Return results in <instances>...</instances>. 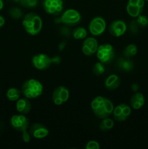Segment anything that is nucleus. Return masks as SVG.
I'll return each mask as SVG.
<instances>
[{"label": "nucleus", "instance_id": "obj_1", "mask_svg": "<svg viewBox=\"0 0 148 149\" xmlns=\"http://www.w3.org/2000/svg\"><path fill=\"white\" fill-rule=\"evenodd\" d=\"M93 113L100 119L107 118L113 114L114 106L110 100L102 96H97L91 103Z\"/></svg>", "mask_w": 148, "mask_h": 149}, {"label": "nucleus", "instance_id": "obj_2", "mask_svg": "<svg viewBox=\"0 0 148 149\" xmlns=\"http://www.w3.org/2000/svg\"><path fill=\"white\" fill-rule=\"evenodd\" d=\"M23 26L25 30L32 36H36L40 33L43 23L40 16L34 13H29L23 17Z\"/></svg>", "mask_w": 148, "mask_h": 149}, {"label": "nucleus", "instance_id": "obj_3", "mask_svg": "<svg viewBox=\"0 0 148 149\" xmlns=\"http://www.w3.org/2000/svg\"><path fill=\"white\" fill-rule=\"evenodd\" d=\"M44 87L41 83L35 79H30L23 83L22 94L28 99L36 98L43 93Z\"/></svg>", "mask_w": 148, "mask_h": 149}, {"label": "nucleus", "instance_id": "obj_4", "mask_svg": "<svg viewBox=\"0 0 148 149\" xmlns=\"http://www.w3.org/2000/svg\"><path fill=\"white\" fill-rule=\"evenodd\" d=\"M97 57L102 63H110L115 58V50L110 44H103L98 47L97 50Z\"/></svg>", "mask_w": 148, "mask_h": 149}, {"label": "nucleus", "instance_id": "obj_5", "mask_svg": "<svg viewBox=\"0 0 148 149\" xmlns=\"http://www.w3.org/2000/svg\"><path fill=\"white\" fill-rule=\"evenodd\" d=\"M81 14L74 9H68L63 12L59 17V21L68 26H73L81 22Z\"/></svg>", "mask_w": 148, "mask_h": 149}, {"label": "nucleus", "instance_id": "obj_6", "mask_svg": "<svg viewBox=\"0 0 148 149\" xmlns=\"http://www.w3.org/2000/svg\"><path fill=\"white\" fill-rule=\"evenodd\" d=\"M42 4L45 12L52 15H58L63 10L62 0H43Z\"/></svg>", "mask_w": 148, "mask_h": 149}, {"label": "nucleus", "instance_id": "obj_7", "mask_svg": "<svg viewBox=\"0 0 148 149\" xmlns=\"http://www.w3.org/2000/svg\"><path fill=\"white\" fill-rule=\"evenodd\" d=\"M69 90L65 86H59L55 89L52 95L53 103L57 106H60L69 99Z\"/></svg>", "mask_w": 148, "mask_h": 149}, {"label": "nucleus", "instance_id": "obj_8", "mask_svg": "<svg viewBox=\"0 0 148 149\" xmlns=\"http://www.w3.org/2000/svg\"><path fill=\"white\" fill-rule=\"evenodd\" d=\"M106 29L105 20L103 17L97 16L94 17L90 21L89 25V30L94 36H100L104 33Z\"/></svg>", "mask_w": 148, "mask_h": 149}, {"label": "nucleus", "instance_id": "obj_9", "mask_svg": "<svg viewBox=\"0 0 148 149\" xmlns=\"http://www.w3.org/2000/svg\"><path fill=\"white\" fill-rule=\"evenodd\" d=\"M52 63V59L46 54H37L32 58V64L38 70L47 69Z\"/></svg>", "mask_w": 148, "mask_h": 149}, {"label": "nucleus", "instance_id": "obj_10", "mask_svg": "<svg viewBox=\"0 0 148 149\" xmlns=\"http://www.w3.org/2000/svg\"><path fill=\"white\" fill-rule=\"evenodd\" d=\"M131 113V107L125 103H121L114 108L113 111V118L117 122H124Z\"/></svg>", "mask_w": 148, "mask_h": 149}, {"label": "nucleus", "instance_id": "obj_11", "mask_svg": "<svg viewBox=\"0 0 148 149\" xmlns=\"http://www.w3.org/2000/svg\"><path fill=\"white\" fill-rule=\"evenodd\" d=\"M12 127L19 132L27 130L29 127L28 119L24 114L13 115L10 119Z\"/></svg>", "mask_w": 148, "mask_h": 149}, {"label": "nucleus", "instance_id": "obj_12", "mask_svg": "<svg viewBox=\"0 0 148 149\" xmlns=\"http://www.w3.org/2000/svg\"><path fill=\"white\" fill-rule=\"evenodd\" d=\"M145 7V0H129L126 5V12L133 17H137L142 14Z\"/></svg>", "mask_w": 148, "mask_h": 149}, {"label": "nucleus", "instance_id": "obj_13", "mask_svg": "<svg viewBox=\"0 0 148 149\" xmlns=\"http://www.w3.org/2000/svg\"><path fill=\"white\" fill-rule=\"evenodd\" d=\"M127 30V24L123 20H116L110 23L109 26V32L115 37H119L124 34Z\"/></svg>", "mask_w": 148, "mask_h": 149}, {"label": "nucleus", "instance_id": "obj_14", "mask_svg": "<svg viewBox=\"0 0 148 149\" xmlns=\"http://www.w3.org/2000/svg\"><path fill=\"white\" fill-rule=\"evenodd\" d=\"M29 132L36 139H43L49 135V130L42 124L35 123L30 126Z\"/></svg>", "mask_w": 148, "mask_h": 149}, {"label": "nucleus", "instance_id": "obj_15", "mask_svg": "<svg viewBox=\"0 0 148 149\" xmlns=\"http://www.w3.org/2000/svg\"><path fill=\"white\" fill-rule=\"evenodd\" d=\"M16 109L17 111L22 114H26L29 113L31 109V104L27 97L19 98L16 103Z\"/></svg>", "mask_w": 148, "mask_h": 149}, {"label": "nucleus", "instance_id": "obj_16", "mask_svg": "<svg viewBox=\"0 0 148 149\" xmlns=\"http://www.w3.org/2000/svg\"><path fill=\"white\" fill-rule=\"evenodd\" d=\"M121 79L120 77L115 74H111L104 81V86L109 90H114L120 86Z\"/></svg>", "mask_w": 148, "mask_h": 149}, {"label": "nucleus", "instance_id": "obj_17", "mask_svg": "<svg viewBox=\"0 0 148 149\" xmlns=\"http://www.w3.org/2000/svg\"><path fill=\"white\" fill-rule=\"evenodd\" d=\"M145 104V97L140 93H136L131 96L130 99L131 107L134 110H139Z\"/></svg>", "mask_w": 148, "mask_h": 149}, {"label": "nucleus", "instance_id": "obj_18", "mask_svg": "<svg viewBox=\"0 0 148 149\" xmlns=\"http://www.w3.org/2000/svg\"><path fill=\"white\" fill-rule=\"evenodd\" d=\"M117 66L121 71L129 72L133 69V63L129 58H121L118 61Z\"/></svg>", "mask_w": 148, "mask_h": 149}, {"label": "nucleus", "instance_id": "obj_19", "mask_svg": "<svg viewBox=\"0 0 148 149\" xmlns=\"http://www.w3.org/2000/svg\"><path fill=\"white\" fill-rule=\"evenodd\" d=\"M21 94V90L17 88H15V87H11L7 91L6 96H7V99L10 101H17L20 97Z\"/></svg>", "mask_w": 148, "mask_h": 149}, {"label": "nucleus", "instance_id": "obj_20", "mask_svg": "<svg viewBox=\"0 0 148 149\" xmlns=\"http://www.w3.org/2000/svg\"><path fill=\"white\" fill-rule=\"evenodd\" d=\"M113 126H114V121L112 119L107 117L102 119V122H100L99 127L101 131L107 132V131L110 130L113 127Z\"/></svg>", "mask_w": 148, "mask_h": 149}, {"label": "nucleus", "instance_id": "obj_21", "mask_svg": "<svg viewBox=\"0 0 148 149\" xmlns=\"http://www.w3.org/2000/svg\"><path fill=\"white\" fill-rule=\"evenodd\" d=\"M137 51L138 49L136 45H135L134 44H130L125 47L123 54L125 58H130L135 56L137 53Z\"/></svg>", "mask_w": 148, "mask_h": 149}, {"label": "nucleus", "instance_id": "obj_22", "mask_svg": "<svg viewBox=\"0 0 148 149\" xmlns=\"http://www.w3.org/2000/svg\"><path fill=\"white\" fill-rule=\"evenodd\" d=\"M84 45H86V47H88L91 51H92L93 53H96L97 52V49H98V42H97V39L94 37H89L87 39H86L84 40Z\"/></svg>", "mask_w": 148, "mask_h": 149}, {"label": "nucleus", "instance_id": "obj_23", "mask_svg": "<svg viewBox=\"0 0 148 149\" xmlns=\"http://www.w3.org/2000/svg\"><path fill=\"white\" fill-rule=\"evenodd\" d=\"M73 36L75 39H82L86 37L87 31L84 27L75 28L73 31Z\"/></svg>", "mask_w": 148, "mask_h": 149}, {"label": "nucleus", "instance_id": "obj_24", "mask_svg": "<svg viewBox=\"0 0 148 149\" xmlns=\"http://www.w3.org/2000/svg\"><path fill=\"white\" fill-rule=\"evenodd\" d=\"M105 68H104V63L102 62H97L93 67V73L97 76H100L104 74Z\"/></svg>", "mask_w": 148, "mask_h": 149}, {"label": "nucleus", "instance_id": "obj_25", "mask_svg": "<svg viewBox=\"0 0 148 149\" xmlns=\"http://www.w3.org/2000/svg\"><path fill=\"white\" fill-rule=\"evenodd\" d=\"M39 0H19L18 2L21 6L26 8H32L35 7L38 4Z\"/></svg>", "mask_w": 148, "mask_h": 149}, {"label": "nucleus", "instance_id": "obj_26", "mask_svg": "<svg viewBox=\"0 0 148 149\" xmlns=\"http://www.w3.org/2000/svg\"><path fill=\"white\" fill-rule=\"evenodd\" d=\"M10 15L14 19H20L23 17V12L18 7H12L10 10Z\"/></svg>", "mask_w": 148, "mask_h": 149}, {"label": "nucleus", "instance_id": "obj_27", "mask_svg": "<svg viewBox=\"0 0 148 149\" xmlns=\"http://www.w3.org/2000/svg\"><path fill=\"white\" fill-rule=\"evenodd\" d=\"M136 22L139 27H145L148 25V18L145 15H139L136 19Z\"/></svg>", "mask_w": 148, "mask_h": 149}, {"label": "nucleus", "instance_id": "obj_28", "mask_svg": "<svg viewBox=\"0 0 148 149\" xmlns=\"http://www.w3.org/2000/svg\"><path fill=\"white\" fill-rule=\"evenodd\" d=\"M100 146L98 142L95 141H90L86 145V149H100Z\"/></svg>", "mask_w": 148, "mask_h": 149}, {"label": "nucleus", "instance_id": "obj_29", "mask_svg": "<svg viewBox=\"0 0 148 149\" xmlns=\"http://www.w3.org/2000/svg\"><path fill=\"white\" fill-rule=\"evenodd\" d=\"M138 27H139L136 20H132L130 23V30L133 33H136L138 31Z\"/></svg>", "mask_w": 148, "mask_h": 149}, {"label": "nucleus", "instance_id": "obj_30", "mask_svg": "<svg viewBox=\"0 0 148 149\" xmlns=\"http://www.w3.org/2000/svg\"><path fill=\"white\" fill-rule=\"evenodd\" d=\"M22 139L25 143H28L30 140V134L27 132V130H25L22 132Z\"/></svg>", "mask_w": 148, "mask_h": 149}, {"label": "nucleus", "instance_id": "obj_31", "mask_svg": "<svg viewBox=\"0 0 148 149\" xmlns=\"http://www.w3.org/2000/svg\"><path fill=\"white\" fill-rule=\"evenodd\" d=\"M82 51H83V53H84L85 55H86V56H91V55H94V53L92 52V51H91V49L88 47L86 46V45H83Z\"/></svg>", "mask_w": 148, "mask_h": 149}, {"label": "nucleus", "instance_id": "obj_32", "mask_svg": "<svg viewBox=\"0 0 148 149\" xmlns=\"http://www.w3.org/2000/svg\"><path fill=\"white\" fill-rule=\"evenodd\" d=\"M4 23H5V20H4V18L2 16L0 15V29L4 26Z\"/></svg>", "mask_w": 148, "mask_h": 149}, {"label": "nucleus", "instance_id": "obj_33", "mask_svg": "<svg viewBox=\"0 0 148 149\" xmlns=\"http://www.w3.org/2000/svg\"><path fill=\"white\" fill-rule=\"evenodd\" d=\"M131 88H132V90H133V91L136 92L138 90V89H139V85H138L137 84H133V85H132Z\"/></svg>", "mask_w": 148, "mask_h": 149}, {"label": "nucleus", "instance_id": "obj_34", "mask_svg": "<svg viewBox=\"0 0 148 149\" xmlns=\"http://www.w3.org/2000/svg\"><path fill=\"white\" fill-rule=\"evenodd\" d=\"M4 7V2H3L2 0H0V11L3 9Z\"/></svg>", "mask_w": 148, "mask_h": 149}, {"label": "nucleus", "instance_id": "obj_35", "mask_svg": "<svg viewBox=\"0 0 148 149\" xmlns=\"http://www.w3.org/2000/svg\"><path fill=\"white\" fill-rule=\"evenodd\" d=\"M14 1H16V2H18L19 0H14Z\"/></svg>", "mask_w": 148, "mask_h": 149}, {"label": "nucleus", "instance_id": "obj_36", "mask_svg": "<svg viewBox=\"0 0 148 149\" xmlns=\"http://www.w3.org/2000/svg\"><path fill=\"white\" fill-rule=\"evenodd\" d=\"M146 1H148V0H146Z\"/></svg>", "mask_w": 148, "mask_h": 149}]
</instances>
